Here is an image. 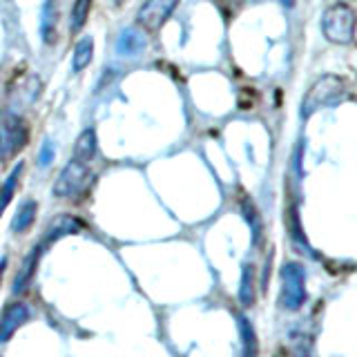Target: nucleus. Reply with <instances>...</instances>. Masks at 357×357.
Instances as JSON below:
<instances>
[{
    "label": "nucleus",
    "instance_id": "f257e3e1",
    "mask_svg": "<svg viewBox=\"0 0 357 357\" xmlns=\"http://www.w3.org/2000/svg\"><path fill=\"white\" fill-rule=\"evenodd\" d=\"M346 96H349V87H346L344 78L333 76V74L319 76L317 81L308 87L304 100H301V116L308 119L321 107L337 105Z\"/></svg>",
    "mask_w": 357,
    "mask_h": 357
},
{
    "label": "nucleus",
    "instance_id": "f03ea898",
    "mask_svg": "<svg viewBox=\"0 0 357 357\" xmlns=\"http://www.w3.org/2000/svg\"><path fill=\"white\" fill-rule=\"evenodd\" d=\"M355 29H357V16L346 3H335L324 11L321 31L328 43L351 45L355 40Z\"/></svg>",
    "mask_w": 357,
    "mask_h": 357
},
{
    "label": "nucleus",
    "instance_id": "7ed1b4c3",
    "mask_svg": "<svg viewBox=\"0 0 357 357\" xmlns=\"http://www.w3.org/2000/svg\"><path fill=\"white\" fill-rule=\"evenodd\" d=\"M306 301V271L297 261L282 266V293L279 306L284 310H299Z\"/></svg>",
    "mask_w": 357,
    "mask_h": 357
},
{
    "label": "nucleus",
    "instance_id": "20e7f679",
    "mask_svg": "<svg viewBox=\"0 0 357 357\" xmlns=\"http://www.w3.org/2000/svg\"><path fill=\"white\" fill-rule=\"evenodd\" d=\"M89 181H92V172H89L87 163L74 159L63 167L59 178H56L54 195L59 199H78L85 192Z\"/></svg>",
    "mask_w": 357,
    "mask_h": 357
},
{
    "label": "nucleus",
    "instance_id": "39448f33",
    "mask_svg": "<svg viewBox=\"0 0 357 357\" xmlns=\"http://www.w3.org/2000/svg\"><path fill=\"white\" fill-rule=\"evenodd\" d=\"M29 141V126L16 114L0 119V159L16 156Z\"/></svg>",
    "mask_w": 357,
    "mask_h": 357
},
{
    "label": "nucleus",
    "instance_id": "423d86ee",
    "mask_svg": "<svg viewBox=\"0 0 357 357\" xmlns=\"http://www.w3.org/2000/svg\"><path fill=\"white\" fill-rule=\"evenodd\" d=\"M178 7V0H145L143 7L139 9V25L148 31H159L167 18L174 14Z\"/></svg>",
    "mask_w": 357,
    "mask_h": 357
},
{
    "label": "nucleus",
    "instance_id": "0eeeda50",
    "mask_svg": "<svg viewBox=\"0 0 357 357\" xmlns=\"http://www.w3.org/2000/svg\"><path fill=\"white\" fill-rule=\"evenodd\" d=\"M31 317V308L25 301H11L0 312V344L9 342L16 335V331Z\"/></svg>",
    "mask_w": 357,
    "mask_h": 357
},
{
    "label": "nucleus",
    "instance_id": "6e6552de",
    "mask_svg": "<svg viewBox=\"0 0 357 357\" xmlns=\"http://www.w3.org/2000/svg\"><path fill=\"white\" fill-rule=\"evenodd\" d=\"M43 250H45V243L38 241L33 248L27 252V257L22 259L20 268H18V273L14 277V286H11V290H14V295H22V293H27L31 282H33V277H36V268H38V261H40V257H43Z\"/></svg>",
    "mask_w": 357,
    "mask_h": 357
},
{
    "label": "nucleus",
    "instance_id": "1a4fd4ad",
    "mask_svg": "<svg viewBox=\"0 0 357 357\" xmlns=\"http://www.w3.org/2000/svg\"><path fill=\"white\" fill-rule=\"evenodd\" d=\"M78 230H83V223L78 221L76 217H70V215H61V217H56L52 223H50V228L45 230V234H43V243L45 245H50L52 241H56V239H61V237H65V234H74V232H78Z\"/></svg>",
    "mask_w": 357,
    "mask_h": 357
},
{
    "label": "nucleus",
    "instance_id": "9d476101",
    "mask_svg": "<svg viewBox=\"0 0 357 357\" xmlns=\"http://www.w3.org/2000/svg\"><path fill=\"white\" fill-rule=\"evenodd\" d=\"M36 215H38V206H36V201H33V199H25V201H22V204L16 208L14 217H11L9 230L14 232V234L27 232V230L33 226V221H36Z\"/></svg>",
    "mask_w": 357,
    "mask_h": 357
},
{
    "label": "nucleus",
    "instance_id": "9b49d317",
    "mask_svg": "<svg viewBox=\"0 0 357 357\" xmlns=\"http://www.w3.org/2000/svg\"><path fill=\"white\" fill-rule=\"evenodd\" d=\"M98 150V143H96V130L94 128H87L78 134L76 145H74V159L81 161V163H89L96 156Z\"/></svg>",
    "mask_w": 357,
    "mask_h": 357
},
{
    "label": "nucleus",
    "instance_id": "f8f14e48",
    "mask_svg": "<svg viewBox=\"0 0 357 357\" xmlns=\"http://www.w3.org/2000/svg\"><path fill=\"white\" fill-rule=\"evenodd\" d=\"M116 47H119L121 54H126V56L141 54V52L145 50V36H143V33H141L139 29L128 27V29L119 36Z\"/></svg>",
    "mask_w": 357,
    "mask_h": 357
},
{
    "label": "nucleus",
    "instance_id": "ddd939ff",
    "mask_svg": "<svg viewBox=\"0 0 357 357\" xmlns=\"http://www.w3.org/2000/svg\"><path fill=\"white\" fill-rule=\"evenodd\" d=\"M239 333H241V357H259V340H257L252 324L245 317L239 319Z\"/></svg>",
    "mask_w": 357,
    "mask_h": 357
},
{
    "label": "nucleus",
    "instance_id": "4468645a",
    "mask_svg": "<svg viewBox=\"0 0 357 357\" xmlns=\"http://www.w3.org/2000/svg\"><path fill=\"white\" fill-rule=\"evenodd\" d=\"M92 59H94V38L92 36H83L74 47V56H72L74 72H83L85 67L92 63Z\"/></svg>",
    "mask_w": 357,
    "mask_h": 357
},
{
    "label": "nucleus",
    "instance_id": "2eb2a0df",
    "mask_svg": "<svg viewBox=\"0 0 357 357\" xmlns=\"http://www.w3.org/2000/svg\"><path fill=\"white\" fill-rule=\"evenodd\" d=\"M257 290H255V266L245 264L241 271V286H239V301L243 308H250L255 304Z\"/></svg>",
    "mask_w": 357,
    "mask_h": 357
},
{
    "label": "nucleus",
    "instance_id": "dca6fc26",
    "mask_svg": "<svg viewBox=\"0 0 357 357\" xmlns=\"http://www.w3.org/2000/svg\"><path fill=\"white\" fill-rule=\"evenodd\" d=\"M20 174H22V163L14 167V172H11V174L5 178L3 188H0V215H3L5 208L9 206V201L14 199V195H16L18 181H20Z\"/></svg>",
    "mask_w": 357,
    "mask_h": 357
},
{
    "label": "nucleus",
    "instance_id": "f3484780",
    "mask_svg": "<svg viewBox=\"0 0 357 357\" xmlns=\"http://www.w3.org/2000/svg\"><path fill=\"white\" fill-rule=\"evenodd\" d=\"M56 25H59V5H56V0H47V7H45V20H43L45 43L56 40Z\"/></svg>",
    "mask_w": 357,
    "mask_h": 357
},
{
    "label": "nucleus",
    "instance_id": "a211bd4d",
    "mask_svg": "<svg viewBox=\"0 0 357 357\" xmlns=\"http://www.w3.org/2000/svg\"><path fill=\"white\" fill-rule=\"evenodd\" d=\"M89 11H92V0H76L72 7V31L78 33L83 29V25L89 18Z\"/></svg>",
    "mask_w": 357,
    "mask_h": 357
},
{
    "label": "nucleus",
    "instance_id": "6ab92c4d",
    "mask_svg": "<svg viewBox=\"0 0 357 357\" xmlns=\"http://www.w3.org/2000/svg\"><path fill=\"white\" fill-rule=\"evenodd\" d=\"M45 159H47V163L54 159V150H52V145H45V148H43V154H40V163H45Z\"/></svg>",
    "mask_w": 357,
    "mask_h": 357
},
{
    "label": "nucleus",
    "instance_id": "aec40b11",
    "mask_svg": "<svg viewBox=\"0 0 357 357\" xmlns=\"http://www.w3.org/2000/svg\"><path fill=\"white\" fill-rule=\"evenodd\" d=\"M5 268H7V259H0V282H3V275H5Z\"/></svg>",
    "mask_w": 357,
    "mask_h": 357
},
{
    "label": "nucleus",
    "instance_id": "412c9836",
    "mask_svg": "<svg viewBox=\"0 0 357 357\" xmlns=\"http://www.w3.org/2000/svg\"><path fill=\"white\" fill-rule=\"evenodd\" d=\"M279 3H282L284 7H288V9H290V7H295L297 0H279Z\"/></svg>",
    "mask_w": 357,
    "mask_h": 357
},
{
    "label": "nucleus",
    "instance_id": "4be33fe9",
    "mask_svg": "<svg viewBox=\"0 0 357 357\" xmlns=\"http://www.w3.org/2000/svg\"><path fill=\"white\" fill-rule=\"evenodd\" d=\"M277 357H284V355H277Z\"/></svg>",
    "mask_w": 357,
    "mask_h": 357
}]
</instances>
